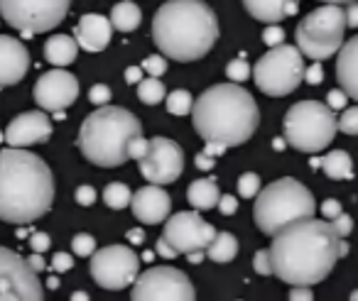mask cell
Masks as SVG:
<instances>
[{"mask_svg": "<svg viewBox=\"0 0 358 301\" xmlns=\"http://www.w3.org/2000/svg\"><path fill=\"white\" fill-rule=\"evenodd\" d=\"M275 277L292 286H312L329 277L341 257V235L334 223L304 218L273 235L270 245Z\"/></svg>", "mask_w": 358, "mask_h": 301, "instance_id": "obj_1", "label": "cell"}, {"mask_svg": "<svg viewBox=\"0 0 358 301\" xmlns=\"http://www.w3.org/2000/svg\"><path fill=\"white\" fill-rule=\"evenodd\" d=\"M55 174L47 162L25 147L0 152V221L27 226L55 203Z\"/></svg>", "mask_w": 358, "mask_h": 301, "instance_id": "obj_2", "label": "cell"}, {"mask_svg": "<svg viewBox=\"0 0 358 301\" xmlns=\"http://www.w3.org/2000/svg\"><path fill=\"white\" fill-rule=\"evenodd\" d=\"M152 40L169 59L196 61L219 40V20L204 0H167L152 17Z\"/></svg>", "mask_w": 358, "mask_h": 301, "instance_id": "obj_3", "label": "cell"}, {"mask_svg": "<svg viewBox=\"0 0 358 301\" xmlns=\"http://www.w3.org/2000/svg\"><path fill=\"white\" fill-rule=\"evenodd\" d=\"M194 130L204 142H221L238 147L248 142L260 125V110L255 98L236 81L216 84L194 101L192 110Z\"/></svg>", "mask_w": 358, "mask_h": 301, "instance_id": "obj_4", "label": "cell"}, {"mask_svg": "<svg viewBox=\"0 0 358 301\" xmlns=\"http://www.w3.org/2000/svg\"><path fill=\"white\" fill-rule=\"evenodd\" d=\"M143 135V125L130 110L101 105L81 123V154L96 167H120L130 159V142Z\"/></svg>", "mask_w": 358, "mask_h": 301, "instance_id": "obj_5", "label": "cell"}, {"mask_svg": "<svg viewBox=\"0 0 358 301\" xmlns=\"http://www.w3.org/2000/svg\"><path fill=\"white\" fill-rule=\"evenodd\" d=\"M317 211V201H314L312 191L297 179L285 177L278 182L268 184L263 191L255 196L253 206V221L260 228V233L273 237L289 223L312 218Z\"/></svg>", "mask_w": 358, "mask_h": 301, "instance_id": "obj_6", "label": "cell"}, {"mask_svg": "<svg viewBox=\"0 0 358 301\" xmlns=\"http://www.w3.org/2000/svg\"><path fill=\"white\" fill-rule=\"evenodd\" d=\"M285 140L299 152H319L329 147L338 130L331 105L319 101H299L285 115Z\"/></svg>", "mask_w": 358, "mask_h": 301, "instance_id": "obj_7", "label": "cell"}, {"mask_svg": "<svg viewBox=\"0 0 358 301\" xmlns=\"http://www.w3.org/2000/svg\"><path fill=\"white\" fill-rule=\"evenodd\" d=\"M346 10L338 3H324L307 17H302L294 30L297 47L304 57L314 61H324L334 57L343 47V32H346Z\"/></svg>", "mask_w": 358, "mask_h": 301, "instance_id": "obj_8", "label": "cell"}, {"mask_svg": "<svg viewBox=\"0 0 358 301\" xmlns=\"http://www.w3.org/2000/svg\"><path fill=\"white\" fill-rule=\"evenodd\" d=\"M302 57V50L294 45L282 42L278 47H270V52L260 57L253 69L255 86L273 98H282V96L292 94L299 86V81H304V71H307Z\"/></svg>", "mask_w": 358, "mask_h": 301, "instance_id": "obj_9", "label": "cell"}, {"mask_svg": "<svg viewBox=\"0 0 358 301\" xmlns=\"http://www.w3.org/2000/svg\"><path fill=\"white\" fill-rule=\"evenodd\" d=\"M71 0H0V17L22 37L55 30L69 13Z\"/></svg>", "mask_w": 358, "mask_h": 301, "instance_id": "obj_10", "label": "cell"}, {"mask_svg": "<svg viewBox=\"0 0 358 301\" xmlns=\"http://www.w3.org/2000/svg\"><path fill=\"white\" fill-rule=\"evenodd\" d=\"M133 301H194L196 291L189 277L177 267H150L135 279Z\"/></svg>", "mask_w": 358, "mask_h": 301, "instance_id": "obj_11", "label": "cell"}, {"mask_svg": "<svg viewBox=\"0 0 358 301\" xmlns=\"http://www.w3.org/2000/svg\"><path fill=\"white\" fill-rule=\"evenodd\" d=\"M91 277L110 291L128 289L140 277V257L128 245H108L91 255Z\"/></svg>", "mask_w": 358, "mask_h": 301, "instance_id": "obj_12", "label": "cell"}, {"mask_svg": "<svg viewBox=\"0 0 358 301\" xmlns=\"http://www.w3.org/2000/svg\"><path fill=\"white\" fill-rule=\"evenodd\" d=\"M45 289L37 270L17 252L0 247V301H42Z\"/></svg>", "mask_w": 358, "mask_h": 301, "instance_id": "obj_13", "label": "cell"}, {"mask_svg": "<svg viewBox=\"0 0 358 301\" xmlns=\"http://www.w3.org/2000/svg\"><path fill=\"white\" fill-rule=\"evenodd\" d=\"M216 233L219 230L211 223H206L199 213L182 211L167 218L162 235L167 237L169 245L179 255H187V252H194V250H206L211 245V240L216 237Z\"/></svg>", "mask_w": 358, "mask_h": 301, "instance_id": "obj_14", "label": "cell"}, {"mask_svg": "<svg viewBox=\"0 0 358 301\" xmlns=\"http://www.w3.org/2000/svg\"><path fill=\"white\" fill-rule=\"evenodd\" d=\"M140 174L148 179L150 184H172L179 179L182 169H185V152L174 140L167 138H152L150 140V149L143 159L138 162Z\"/></svg>", "mask_w": 358, "mask_h": 301, "instance_id": "obj_15", "label": "cell"}, {"mask_svg": "<svg viewBox=\"0 0 358 301\" xmlns=\"http://www.w3.org/2000/svg\"><path fill=\"white\" fill-rule=\"evenodd\" d=\"M37 105L42 110H66L69 105L76 103L79 98V81L74 79V74L64 69H52L47 74H42L37 79L35 89H32Z\"/></svg>", "mask_w": 358, "mask_h": 301, "instance_id": "obj_16", "label": "cell"}, {"mask_svg": "<svg viewBox=\"0 0 358 301\" xmlns=\"http://www.w3.org/2000/svg\"><path fill=\"white\" fill-rule=\"evenodd\" d=\"M52 138V120L42 110H27V113L15 115L10 125L6 128V142L10 147H30V145H42Z\"/></svg>", "mask_w": 358, "mask_h": 301, "instance_id": "obj_17", "label": "cell"}, {"mask_svg": "<svg viewBox=\"0 0 358 301\" xmlns=\"http://www.w3.org/2000/svg\"><path fill=\"white\" fill-rule=\"evenodd\" d=\"M133 216L145 226H157V223L167 221L172 213V198L159 184H148V186L138 189L133 193Z\"/></svg>", "mask_w": 358, "mask_h": 301, "instance_id": "obj_18", "label": "cell"}, {"mask_svg": "<svg viewBox=\"0 0 358 301\" xmlns=\"http://www.w3.org/2000/svg\"><path fill=\"white\" fill-rule=\"evenodd\" d=\"M30 69V52L15 37L0 35V89L15 86Z\"/></svg>", "mask_w": 358, "mask_h": 301, "instance_id": "obj_19", "label": "cell"}, {"mask_svg": "<svg viewBox=\"0 0 358 301\" xmlns=\"http://www.w3.org/2000/svg\"><path fill=\"white\" fill-rule=\"evenodd\" d=\"M74 37L84 52H103L113 37V22L110 17H103L99 13H89L79 20Z\"/></svg>", "mask_w": 358, "mask_h": 301, "instance_id": "obj_20", "label": "cell"}, {"mask_svg": "<svg viewBox=\"0 0 358 301\" xmlns=\"http://www.w3.org/2000/svg\"><path fill=\"white\" fill-rule=\"evenodd\" d=\"M336 79H338V86L348 94V98L358 101V35L351 37V40L338 50Z\"/></svg>", "mask_w": 358, "mask_h": 301, "instance_id": "obj_21", "label": "cell"}, {"mask_svg": "<svg viewBox=\"0 0 358 301\" xmlns=\"http://www.w3.org/2000/svg\"><path fill=\"white\" fill-rule=\"evenodd\" d=\"M79 57V42L69 35H55L45 45V59L55 66H69Z\"/></svg>", "mask_w": 358, "mask_h": 301, "instance_id": "obj_22", "label": "cell"}, {"mask_svg": "<svg viewBox=\"0 0 358 301\" xmlns=\"http://www.w3.org/2000/svg\"><path fill=\"white\" fill-rule=\"evenodd\" d=\"M292 0H243V8L250 13V17H255L258 22L273 25L287 17V6Z\"/></svg>", "mask_w": 358, "mask_h": 301, "instance_id": "obj_23", "label": "cell"}, {"mask_svg": "<svg viewBox=\"0 0 358 301\" xmlns=\"http://www.w3.org/2000/svg\"><path fill=\"white\" fill-rule=\"evenodd\" d=\"M187 198H189V203L196 211H209V208L219 206L221 191L214 179H196V182H192L189 189H187Z\"/></svg>", "mask_w": 358, "mask_h": 301, "instance_id": "obj_24", "label": "cell"}, {"mask_svg": "<svg viewBox=\"0 0 358 301\" xmlns=\"http://www.w3.org/2000/svg\"><path fill=\"white\" fill-rule=\"evenodd\" d=\"M110 22L118 32H133L143 22V13L135 6V0H123V3H115L110 10Z\"/></svg>", "mask_w": 358, "mask_h": 301, "instance_id": "obj_25", "label": "cell"}, {"mask_svg": "<svg viewBox=\"0 0 358 301\" xmlns=\"http://www.w3.org/2000/svg\"><path fill=\"white\" fill-rule=\"evenodd\" d=\"M322 169L334 182H348V179H353V162L348 157V152H343V149H334V152L324 154Z\"/></svg>", "mask_w": 358, "mask_h": 301, "instance_id": "obj_26", "label": "cell"}, {"mask_svg": "<svg viewBox=\"0 0 358 301\" xmlns=\"http://www.w3.org/2000/svg\"><path fill=\"white\" fill-rule=\"evenodd\" d=\"M236 255H238V240H236V235L229 230L216 233V237L211 240V245L206 247V257H211V260L219 262V265L231 262Z\"/></svg>", "mask_w": 358, "mask_h": 301, "instance_id": "obj_27", "label": "cell"}, {"mask_svg": "<svg viewBox=\"0 0 358 301\" xmlns=\"http://www.w3.org/2000/svg\"><path fill=\"white\" fill-rule=\"evenodd\" d=\"M138 98L145 105H157L162 103V98H167V89L157 76H148L138 84Z\"/></svg>", "mask_w": 358, "mask_h": 301, "instance_id": "obj_28", "label": "cell"}, {"mask_svg": "<svg viewBox=\"0 0 358 301\" xmlns=\"http://www.w3.org/2000/svg\"><path fill=\"white\" fill-rule=\"evenodd\" d=\"M103 201H106V206H108V208L120 211V208L130 206V201H133V191H130L125 184L113 182V184H108V186L103 189Z\"/></svg>", "mask_w": 358, "mask_h": 301, "instance_id": "obj_29", "label": "cell"}, {"mask_svg": "<svg viewBox=\"0 0 358 301\" xmlns=\"http://www.w3.org/2000/svg\"><path fill=\"white\" fill-rule=\"evenodd\" d=\"M167 110L169 115H189L192 110H194V101H192V94L185 89H179V91H172V94L167 96Z\"/></svg>", "mask_w": 358, "mask_h": 301, "instance_id": "obj_30", "label": "cell"}, {"mask_svg": "<svg viewBox=\"0 0 358 301\" xmlns=\"http://www.w3.org/2000/svg\"><path fill=\"white\" fill-rule=\"evenodd\" d=\"M238 193L241 198H255L260 193V177L253 172H245L241 174L238 179Z\"/></svg>", "mask_w": 358, "mask_h": 301, "instance_id": "obj_31", "label": "cell"}, {"mask_svg": "<svg viewBox=\"0 0 358 301\" xmlns=\"http://www.w3.org/2000/svg\"><path fill=\"white\" fill-rule=\"evenodd\" d=\"M226 76H229L231 81H236V84H243L245 79H250V64L238 57V59L229 61V66H226Z\"/></svg>", "mask_w": 358, "mask_h": 301, "instance_id": "obj_32", "label": "cell"}, {"mask_svg": "<svg viewBox=\"0 0 358 301\" xmlns=\"http://www.w3.org/2000/svg\"><path fill=\"white\" fill-rule=\"evenodd\" d=\"M71 250H74L79 257H91L96 252L94 235H89V233H79V235H74V240H71Z\"/></svg>", "mask_w": 358, "mask_h": 301, "instance_id": "obj_33", "label": "cell"}, {"mask_svg": "<svg viewBox=\"0 0 358 301\" xmlns=\"http://www.w3.org/2000/svg\"><path fill=\"white\" fill-rule=\"evenodd\" d=\"M338 130L343 135H358V105L343 110V115L338 118Z\"/></svg>", "mask_w": 358, "mask_h": 301, "instance_id": "obj_34", "label": "cell"}, {"mask_svg": "<svg viewBox=\"0 0 358 301\" xmlns=\"http://www.w3.org/2000/svg\"><path fill=\"white\" fill-rule=\"evenodd\" d=\"M253 267L260 277H270L273 272V257H270V250H258L253 255Z\"/></svg>", "mask_w": 358, "mask_h": 301, "instance_id": "obj_35", "label": "cell"}, {"mask_svg": "<svg viewBox=\"0 0 358 301\" xmlns=\"http://www.w3.org/2000/svg\"><path fill=\"white\" fill-rule=\"evenodd\" d=\"M143 69L148 76H162L164 71H167V59H164V54H152V57H145L143 61Z\"/></svg>", "mask_w": 358, "mask_h": 301, "instance_id": "obj_36", "label": "cell"}, {"mask_svg": "<svg viewBox=\"0 0 358 301\" xmlns=\"http://www.w3.org/2000/svg\"><path fill=\"white\" fill-rule=\"evenodd\" d=\"M282 40H285V30L280 27V22H273V25H268L265 27V32H263V42L268 47H278V45H282Z\"/></svg>", "mask_w": 358, "mask_h": 301, "instance_id": "obj_37", "label": "cell"}, {"mask_svg": "<svg viewBox=\"0 0 358 301\" xmlns=\"http://www.w3.org/2000/svg\"><path fill=\"white\" fill-rule=\"evenodd\" d=\"M89 101L94 105H108V101H110V89L106 84H96V86H91V91H89Z\"/></svg>", "mask_w": 358, "mask_h": 301, "instance_id": "obj_38", "label": "cell"}, {"mask_svg": "<svg viewBox=\"0 0 358 301\" xmlns=\"http://www.w3.org/2000/svg\"><path fill=\"white\" fill-rule=\"evenodd\" d=\"M30 247H32V252H47L52 247V237L42 230H35L30 235Z\"/></svg>", "mask_w": 358, "mask_h": 301, "instance_id": "obj_39", "label": "cell"}, {"mask_svg": "<svg viewBox=\"0 0 358 301\" xmlns=\"http://www.w3.org/2000/svg\"><path fill=\"white\" fill-rule=\"evenodd\" d=\"M74 267V257L69 252H55L52 257V272H69Z\"/></svg>", "mask_w": 358, "mask_h": 301, "instance_id": "obj_40", "label": "cell"}, {"mask_svg": "<svg viewBox=\"0 0 358 301\" xmlns=\"http://www.w3.org/2000/svg\"><path fill=\"white\" fill-rule=\"evenodd\" d=\"M150 149V140H145L143 135H138V138L130 142V159H135V162H140V159L148 154Z\"/></svg>", "mask_w": 358, "mask_h": 301, "instance_id": "obj_41", "label": "cell"}, {"mask_svg": "<svg viewBox=\"0 0 358 301\" xmlns=\"http://www.w3.org/2000/svg\"><path fill=\"white\" fill-rule=\"evenodd\" d=\"M76 203H79V206H94L96 203V189L89 186V184L79 186L76 189Z\"/></svg>", "mask_w": 358, "mask_h": 301, "instance_id": "obj_42", "label": "cell"}, {"mask_svg": "<svg viewBox=\"0 0 358 301\" xmlns=\"http://www.w3.org/2000/svg\"><path fill=\"white\" fill-rule=\"evenodd\" d=\"M334 228H336V233L341 237H346V235H351V230H353V218L351 216H346V213H338L336 218H334Z\"/></svg>", "mask_w": 358, "mask_h": 301, "instance_id": "obj_43", "label": "cell"}, {"mask_svg": "<svg viewBox=\"0 0 358 301\" xmlns=\"http://www.w3.org/2000/svg\"><path fill=\"white\" fill-rule=\"evenodd\" d=\"M216 208H219L224 216H234V213L238 211V198L231 196V193H226V196L219 198V206H216Z\"/></svg>", "mask_w": 358, "mask_h": 301, "instance_id": "obj_44", "label": "cell"}, {"mask_svg": "<svg viewBox=\"0 0 358 301\" xmlns=\"http://www.w3.org/2000/svg\"><path fill=\"white\" fill-rule=\"evenodd\" d=\"M155 252H157L159 257H164V260H174V257L179 255V252L174 250L172 245H169V240H167V237H164V235L157 240V245H155Z\"/></svg>", "mask_w": 358, "mask_h": 301, "instance_id": "obj_45", "label": "cell"}, {"mask_svg": "<svg viewBox=\"0 0 358 301\" xmlns=\"http://www.w3.org/2000/svg\"><path fill=\"white\" fill-rule=\"evenodd\" d=\"M304 81H307V84H312V86L322 84V81H324V69L319 66V61H314V64L304 71Z\"/></svg>", "mask_w": 358, "mask_h": 301, "instance_id": "obj_46", "label": "cell"}, {"mask_svg": "<svg viewBox=\"0 0 358 301\" xmlns=\"http://www.w3.org/2000/svg\"><path fill=\"white\" fill-rule=\"evenodd\" d=\"M322 213L327 221H334V218L341 213V203H338L336 198H327V201L322 203Z\"/></svg>", "mask_w": 358, "mask_h": 301, "instance_id": "obj_47", "label": "cell"}, {"mask_svg": "<svg viewBox=\"0 0 358 301\" xmlns=\"http://www.w3.org/2000/svg\"><path fill=\"white\" fill-rule=\"evenodd\" d=\"M346 101H348V94L343 89L329 91V105H331V108H343V105H346Z\"/></svg>", "mask_w": 358, "mask_h": 301, "instance_id": "obj_48", "label": "cell"}, {"mask_svg": "<svg viewBox=\"0 0 358 301\" xmlns=\"http://www.w3.org/2000/svg\"><path fill=\"white\" fill-rule=\"evenodd\" d=\"M194 164L201 169V172H209V169H214L216 157H211V154H206V152H199V154H196V159H194Z\"/></svg>", "mask_w": 358, "mask_h": 301, "instance_id": "obj_49", "label": "cell"}, {"mask_svg": "<svg viewBox=\"0 0 358 301\" xmlns=\"http://www.w3.org/2000/svg\"><path fill=\"white\" fill-rule=\"evenodd\" d=\"M346 22H348V27L358 30V0L348 3V8H346Z\"/></svg>", "mask_w": 358, "mask_h": 301, "instance_id": "obj_50", "label": "cell"}, {"mask_svg": "<svg viewBox=\"0 0 358 301\" xmlns=\"http://www.w3.org/2000/svg\"><path fill=\"white\" fill-rule=\"evenodd\" d=\"M143 66H128V69H125V81H128L130 86L133 84H140V81H143Z\"/></svg>", "mask_w": 358, "mask_h": 301, "instance_id": "obj_51", "label": "cell"}, {"mask_svg": "<svg viewBox=\"0 0 358 301\" xmlns=\"http://www.w3.org/2000/svg\"><path fill=\"white\" fill-rule=\"evenodd\" d=\"M289 299L297 301V299H304V301H312L314 294L307 289V286H294V291H289Z\"/></svg>", "mask_w": 358, "mask_h": 301, "instance_id": "obj_52", "label": "cell"}, {"mask_svg": "<svg viewBox=\"0 0 358 301\" xmlns=\"http://www.w3.org/2000/svg\"><path fill=\"white\" fill-rule=\"evenodd\" d=\"M226 149H229V147H226V145H221V142H206L201 152L211 154V157H219V154H224Z\"/></svg>", "mask_w": 358, "mask_h": 301, "instance_id": "obj_53", "label": "cell"}, {"mask_svg": "<svg viewBox=\"0 0 358 301\" xmlns=\"http://www.w3.org/2000/svg\"><path fill=\"white\" fill-rule=\"evenodd\" d=\"M27 262L32 265V270H37V272H42L47 267V262H45V257H42V252H32L30 257H27Z\"/></svg>", "mask_w": 358, "mask_h": 301, "instance_id": "obj_54", "label": "cell"}, {"mask_svg": "<svg viewBox=\"0 0 358 301\" xmlns=\"http://www.w3.org/2000/svg\"><path fill=\"white\" fill-rule=\"evenodd\" d=\"M128 240L133 242V245H140V242L145 240V233L140 230V228H133V230H128Z\"/></svg>", "mask_w": 358, "mask_h": 301, "instance_id": "obj_55", "label": "cell"}, {"mask_svg": "<svg viewBox=\"0 0 358 301\" xmlns=\"http://www.w3.org/2000/svg\"><path fill=\"white\" fill-rule=\"evenodd\" d=\"M206 257V250H194V252H187V260L192 262V265H199L201 260Z\"/></svg>", "mask_w": 358, "mask_h": 301, "instance_id": "obj_56", "label": "cell"}, {"mask_svg": "<svg viewBox=\"0 0 358 301\" xmlns=\"http://www.w3.org/2000/svg\"><path fill=\"white\" fill-rule=\"evenodd\" d=\"M71 299H76V301H86V299H89V294H84V291H74V294H71Z\"/></svg>", "mask_w": 358, "mask_h": 301, "instance_id": "obj_57", "label": "cell"}, {"mask_svg": "<svg viewBox=\"0 0 358 301\" xmlns=\"http://www.w3.org/2000/svg\"><path fill=\"white\" fill-rule=\"evenodd\" d=\"M47 286H50V289H57V286H59V279H57V277H50V279H47Z\"/></svg>", "mask_w": 358, "mask_h": 301, "instance_id": "obj_58", "label": "cell"}, {"mask_svg": "<svg viewBox=\"0 0 358 301\" xmlns=\"http://www.w3.org/2000/svg\"><path fill=\"white\" fill-rule=\"evenodd\" d=\"M324 3H338V6H348V3H353V0H324Z\"/></svg>", "mask_w": 358, "mask_h": 301, "instance_id": "obj_59", "label": "cell"}, {"mask_svg": "<svg viewBox=\"0 0 358 301\" xmlns=\"http://www.w3.org/2000/svg\"><path fill=\"white\" fill-rule=\"evenodd\" d=\"M348 255V242H343V237H341V257H346Z\"/></svg>", "mask_w": 358, "mask_h": 301, "instance_id": "obj_60", "label": "cell"}, {"mask_svg": "<svg viewBox=\"0 0 358 301\" xmlns=\"http://www.w3.org/2000/svg\"><path fill=\"white\" fill-rule=\"evenodd\" d=\"M309 164H312L314 169H317V167H322V157H312V162H309Z\"/></svg>", "mask_w": 358, "mask_h": 301, "instance_id": "obj_61", "label": "cell"}, {"mask_svg": "<svg viewBox=\"0 0 358 301\" xmlns=\"http://www.w3.org/2000/svg\"><path fill=\"white\" fill-rule=\"evenodd\" d=\"M273 147H275V149H282V147H285V142H282V140H275Z\"/></svg>", "mask_w": 358, "mask_h": 301, "instance_id": "obj_62", "label": "cell"}, {"mask_svg": "<svg viewBox=\"0 0 358 301\" xmlns=\"http://www.w3.org/2000/svg\"><path fill=\"white\" fill-rule=\"evenodd\" d=\"M351 299H353V301H358V289H356V291H353V294H351Z\"/></svg>", "mask_w": 358, "mask_h": 301, "instance_id": "obj_63", "label": "cell"}, {"mask_svg": "<svg viewBox=\"0 0 358 301\" xmlns=\"http://www.w3.org/2000/svg\"><path fill=\"white\" fill-rule=\"evenodd\" d=\"M3 140H6V133H0V142H3Z\"/></svg>", "mask_w": 358, "mask_h": 301, "instance_id": "obj_64", "label": "cell"}]
</instances>
